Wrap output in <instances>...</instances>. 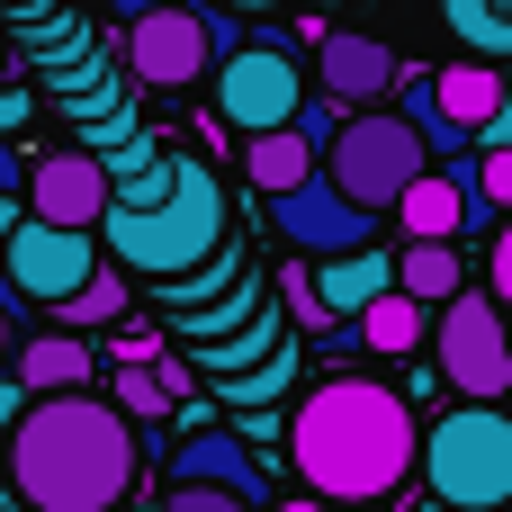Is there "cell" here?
Returning a JSON list of instances; mask_svg holds the SVG:
<instances>
[{"label":"cell","instance_id":"cell-23","mask_svg":"<svg viewBox=\"0 0 512 512\" xmlns=\"http://www.w3.org/2000/svg\"><path fill=\"white\" fill-rule=\"evenodd\" d=\"M108 405H117L126 423H153V414H171L180 396L162 387V360H117V369H108Z\"/></svg>","mask_w":512,"mask_h":512},{"label":"cell","instance_id":"cell-29","mask_svg":"<svg viewBox=\"0 0 512 512\" xmlns=\"http://www.w3.org/2000/svg\"><path fill=\"white\" fill-rule=\"evenodd\" d=\"M279 297L297 306V324H315V333H324V297H315V279H306V270H288V279H279Z\"/></svg>","mask_w":512,"mask_h":512},{"label":"cell","instance_id":"cell-14","mask_svg":"<svg viewBox=\"0 0 512 512\" xmlns=\"http://www.w3.org/2000/svg\"><path fill=\"white\" fill-rule=\"evenodd\" d=\"M90 369H99V360H90L81 333H27V342H18V387H27V396H81Z\"/></svg>","mask_w":512,"mask_h":512},{"label":"cell","instance_id":"cell-32","mask_svg":"<svg viewBox=\"0 0 512 512\" xmlns=\"http://www.w3.org/2000/svg\"><path fill=\"white\" fill-rule=\"evenodd\" d=\"M27 405H36V396H27V387H18V378H0V450H9V432H18V423H27Z\"/></svg>","mask_w":512,"mask_h":512},{"label":"cell","instance_id":"cell-9","mask_svg":"<svg viewBox=\"0 0 512 512\" xmlns=\"http://www.w3.org/2000/svg\"><path fill=\"white\" fill-rule=\"evenodd\" d=\"M216 63V36H207V9H144V18H126V72L144 81V90H189L198 72Z\"/></svg>","mask_w":512,"mask_h":512},{"label":"cell","instance_id":"cell-16","mask_svg":"<svg viewBox=\"0 0 512 512\" xmlns=\"http://www.w3.org/2000/svg\"><path fill=\"white\" fill-rule=\"evenodd\" d=\"M243 171H252L261 198H288V189H306L324 162H315V144H306L297 126H279V135H243Z\"/></svg>","mask_w":512,"mask_h":512},{"label":"cell","instance_id":"cell-11","mask_svg":"<svg viewBox=\"0 0 512 512\" xmlns=\"http://www.w3.org/2000/svg\"><path fill=\"white\" fill-rule=\"evenodd\" d=\"M18 198H27V216H45V225H81V234H90V225L108 216L117 189H108V162H90V153H45V162L27 171Z\"/></svg>","mask_w":512,"mask_h":512},{"label":"cell","instance_id":"cell-38","mask_svg":"<svg viewBox=\"0 0 512 512\" xmlns=\"http://www.w3.org/2000/svg\"><path fill=\"white\" fill-rule=\"evenodd\" d=\"M270 512H351V504H324V495H288V504H270Z\"/></svg>","mask_w":512,"mask_h":512},{"label":"cell","instance_id":"cell-22","mask_svg":"<svg viewBox=\"0 0 512 512\" xmlns=\"http://www.w3.org/2000/svg\"><path fill=\"white\" fill-rule=\"evenodd\" d=\"M252 315H261V279L243 270V279H234V288H225L216 306H198V315H180V342H189V351H207V342H225V333H243Z\"/></svg>","mask_w":512,"mask_h":512},{"label":"cell","instance_id":"cell-47","mask_svg":"<svg viewBox=\"0 0 512 512\" xmlns=\"http://www.w3.org/2000/svg\"><path fill=\"white\" fill-rule=\"evenodd\" d=\"M504 512H512V504H504Z\"/></svg>","mask_w":512,"mask_h":512},{"label":"cell","instance_id":"cell-13","mask_svg":"<svg viewBox=\"0 0 512 512\" xmlns=\"http://www.w3.org/2000/svg\"><path fill=\"white\" fill-rule=\"evenodd\" d=\"M315 81H324V99H342L351 117L369 108V99H387L396 90V54L378 45V36H360V27H315Z\"/></svg>","mask_w":512,"mask_h":512},{"label":"cell","instance_id":"cell-24","mask_svg":"<svg viewBox=\"0 0 512 512\" xmlns=\"http://www.w3.org/2000/svg\"><path fill=\"white\" fill-rule=\"evenodd\" d=\"M360 342H369V351H396V360H405V351L423 342V297L387 288V297H378V306L360 315Z\"/></svg>","mask_w":512,"mask_h":512},{"label":"cell","instance_id":"cell-36","mask_svg":"<svg viewBox=\"0 0 512 512\" xmlns=\"http://www.w3.org/2000/svg\"><path fill=\"white\" fill-rule=\"evenodd\" d=\"M495 288L512 297V216H504V234H495Z\"/></svg>","mask_w":512,"mask_h":512},{"label":"cell","instance_id":"cell-39","mask_svg":"<svg viewBox=\"0 0 512 512\" xmlns=\"http://www.w3.org/2000/svg\"><path fill=\"white\" fill-rule=\"evenodd\" d=\"M117 9H126V18H144V9H171V0H117Z\"/></svg>","mask_w":512,"mask_h":512},{"label":"cell","instance_id":"cell-43","mask_svg":"<svg viewBox=\"0 0 512 512\" xmlns=\"http://www.w3.org/2000/svg\"><path fill=\"white\" fill-rule=\"evenodd\" d=\"M0 512H9V486H0Z\"/></svg>","mask_w":512,"mask_h":512},{"label":"cell","instance_id":"cell-2","mask_svg":"<svg viewBox=\"0 0 512 512\" xmlns=\"http://www.w3.org/2000/svg\"><path fill=\"white\" fill-rule=\"evenodd\" d=\"M135 468H144L135 423L90 387L81 396H36L27 423L9 432V450H0V477L27 512H117L135 495Z\"/></svg>","mask_w":512,"mask_h":512},{"label":"cell","instance_id":"cell-5","mask_svg":"<svg viewBox=\"0 0 512 512\" xmlns=\"http://www.w3.org/2000/svg\"><path fill=\"white\" fill-rule=\"evenodd\" d=\"M432 171V153H423V135L405 126V108H360V117H342V135H333V153H324V180L351 198V207H396L414 180Z\"/></svg>","mask_w":512,"mask_h":512},{"label":"cell","instance_id":"cell-1","mask_svg":"<svg viewBox=\"0 0 512 512\" xmlns=\"http://www.w3.org/2000/svg\"><path fill=\"white\" fill-rule=\"evenodd\" d=\"M288 468L306 477V495L324 504H387L414 468H423V432L414 405L378 378H324L306 387V405L288 414Z\"/></svg>","mask_w":512,"mask_h":512},{"label":"cell","instance_id":"cell-12","mask_svg":"<svg viewBox=\"0 0 512 512\" xmlns=\"http://www.w3.org/2000/svg\"><path fill=\"white\" fill-rule=\"evenodd\" d=\"M171 486H216V495H243L252 512H270V477H261L252 441L243 432H216V423L171 450Z\"/></svg>","mask_w":512,"mask_h":512},{"label":"cell","instance_id":"cell-26","mask_svg":"<svg viewBox=\"0 0 512 512\" xmlns=\"http://www.w3.org/2000/svg\"><path fill=\"white\" fill-rule=\"evenodd\" d=\"M270 351H279V324H270V315H252L243 333H225V342H207L198 360H207L216 378H243V369H252V360H270Z\"/></svg>","mask_w":512,"mask_h":512},{"label":"cell","instance_id":"cell-20","mask_svg":"<svg viewBox=\"0 0 512 512\" xmlns=\"http://www.w3.org/2000/svg\"><path fill=\"white\" fill-rule=\"evenodd\" d=\"M396 288H405V297H423V306H450V297L468 288V270H459V243H405V261H396Z\"/></svg>","mask_w":512,"mask_h":512},{"label":"cell","instance_id":"cell-37","mask_svg":"<svg viewBox=\"0 0 512 512\" xmlns=\"http://www.w3.org/2000/svg\"><path fill=\"white\" fill-rule=\"evenodd\" d=\"M18 225H27V198H18V189H9V198H0V243H9V234H18Z\"/></svg>","mask_w":512,"mask_h":512},{"label":"cell","instance_id":"cell-44","mask_svg":"<svg viewBox=\"0 0 512 512\" xmlns=\"http://www.w3.org/2000/svg\"><path fill=\"white\" fill-rule=\"evenodd\" d=\"M81 9H90V0H81Z\"/></svg>","mask_w":512,"mask_h":512},{"label":"cell","instance_id":"cell-17","mask_svg":"<svg viewBox=\"0 0 512 512\" xmlns=\"http://www.w3.org/2000/svg\"><path fill=\"white\" fill-rule=\"evenodd\" d=\"M396 108H405V126L423 135V153H432V162H477V135H468V126L441 108L432 72H405V99H396Z\"/></svg>","mask_w":512,"mask_h":512},{"label":"cell","instance_id":"cell-40","mask_svg":"<svg viewBox=\"0 0 512 512\" xmlns=\"http://www.w3.org/2000/svg\"><path fill=\"white\" fill-rule=\"evenodd\" d=\"M9 333H18V315H9V306H0V351H9Z\"/></svg>","mask_w":512,"mask_h":512},{"label":"cell","instance_id":"cell-15","mask_svg":"<svg viewBox=\"0 0 512 512\" xmlns=\"http://www.w3.org/2000/svg\"><path fill=\"white\" fill-rule=\"evenodd\" d=\"M387 288H396V261H387L378 243H369V252H342V261H324V279H315L324 315H351V324H360V315H369Z\"/></svg>","mask_w":512,"mask_h":512},{"label":"cell","instance_id":"cell-45","mask_svg":"<svg viewBox=\"0 0 512 512\" xmlns=\"http://www.w3.org/2000/svg\"><path fill=\"white\" fill-rule=\"evenodd\" d=\"M504 414H512V405H504Z\"/></svg>","mask_w":512,"mask_h":512},{"label":"cell","instance_id":"cell-6","mask_svg":"<svg viewBox=\"0 0 512 512\" xmlns=\"http://www.w3.org/2000/svg\"><path fill=\"white\" fill-rule=\"evenodd\" d=\"M432 360H441V378H450L468 405H504L512 396V315L495 297L459 288V297L432 315Z\"/></svg>","mask_w":512,"mask_h":512},{"label":"cell","instance_id":"cell-46","mask_svg":"<svg viewBox=\"0 0 512 512\" xmlns=\"http://www.w3.org/2000/svg\"><path fill=\"white\" fill-rule=\"evenodd\" d=\"M504 315H512V306H504Z\"/></svg>","mask_w":512,"mask_h":512},{"label":"cell","instance_id":"cell-42","mask_svg":"<svg viewBox=\"0 0 512 512\" xmlns=\"http://www.w3.org/2000/svg\"><path fill=\"white\" fill-rule=\"evenodd\" d=\"M423 512H459V504H423Z\"/></svg>","mask_w":512,"mask_h":512},{"label":"cell","instance_id":"cell-25","mask_svg":"<svg viewBox=\"0 0 512 512\" xmlns=\"http://www.w3.org/2000/svg\"><path fill=\"white\" fill-rule=\"evenodd\" d=\"M54 315H63V333H99V324H117V315H126V270L108 261V270H99L81 297H63Z\"/></svg>","mask_w":512,"mask_h":512},{"label":"cell","instance_id":"cell-28","mask_svg":"<svg viewBox=\"0 0 512 512\" xmlns=\"http://www.w3.org/2000/svg\"><path fill=\"white\" fill-rule=\"evenodd\" d=\"M342 117H351V108H342V99H306V108H297V135H306V144H315V162H324V153H333V135H342Z\"/></svg>","mask_w":512,"mask_h":512},{"label":"cell","instance_id":"cell-10","mask_svg":"<svg viewBox=\"0 0 512 512\" xmlns=\"http://www.w3.org/2000/svg\"><path fill=\"white\" fill-rule=\"evenodd\" d=\"M270 225L297 243V252H324V261H342V252H369V207H351L324 171L306 180V189H288V198H270Z\"/></svg>","mask_w":512,"mask_h":512},{"label":"cell","instance_id":"cell-30","mask_svg":"<svg viewBox=\"0 0 512 512\" xmlns=\"http://www.w3.org/2000/svg\"><path fill=\"white\" fill-rule=\"evenodd\" d=\"M477 180H486V198L512 216V153H477Z\"/></svg>","mask_w":512,"mask_h":512},{"label":"cell","instance_id":"cell-21","mask_svg":"<svg viewBox=\"0 0 512 512\" xmlns=\"http://www.w3.org/2000/svg\"><path fill=\"white\" fill-rule=\"evenodd\" d=\"M441 18L459 27V45L477 63H504L512 54V0H441Z\"/></svg>","mask_w":512,"mask_h":512},{"label":"cell","instance_id":"cell-4","mask_svg":"<svg viewBox=\"0 0 512 512\" xmlns=\"http://www.w3.org/2000/svg\"><path fill=\"white\" fill-rule=\"evenodd\" d=\"M423 486H432V504L504 512L512 504V414L504 405H450L423 432Z\"/></svg>","mask_w":512,"mask_h":512},{"label":"cell","instance_id":"cell-34","mask_svg":"<svg viewBox=\"0 0 512 512\" xmlns=\"http://www.w3.org/2000/svg\"><path fill=\"white\" fill-rule=\"evenodd\" d=\"M27 108H36L27 90H0V135H18V126H27Z\"/></svg>","mask_w":512,"mask_h":512},{"label":"cell","instance_id":"cell-31","mask_svg":"<svg viewBox=\"0 0 512 512\" xmlns=\"http://www.w3.org/2000/svg\"><path fill=\"white\" fill-rule=\"evenodd\" d=\"M171 512H252V504H243V495H216V486H180Z\"/></svg>","mask_w":512,"mask_h":512},{"label":"cell","instance_id":"cell-33","mask_svg":"<svg viewBox=\"0 0 512 512\" xmlns=\"http://www.w3.org/2000/svg\"><path fill=\"white\" fill-rule=\"evenodd\" d=\"M477 144H486V153H512V99L486 117V126H477Z\"/></svg>","mask_w":512,"mask_h":512},{"label":"cell","instance_id":"cell-8","mask_svg":"<svg viewBox=\"0 0 512 512\" xmlns=\"http://www.w3.org/2000/svg\"><path fill=\"white\" fill-rule=\"evenodd\" d=\"M99 270H108V261H99V243H90L81 225H45V216H27V225L0 243V279H9L27 306H63V297H81Z\"/></svg>","mask_w":512,"mask_h":512},{"label":"cell","instance_id":"cell-3","mask_svg":"<svg viewBox=\"0 0 512 512\" xmlns=\"http://www.w3.org/2000/svg\"><path fill=\"white\" fill-rule=\"evenodd\" d=\"M108 234V261L117 270H144V279H189L225 252V180L198 162V153H171L153 162L135 189L108 198L99 216Z\"/></svg>","mask_w":512,"mask_h":512},{"label":"cell","instance_id":"cell-19","mask_svg":"<svg viewBox=\"0 0 512 512\" xmlns=\"http://www.w3.org/2000/svg\"><path fill=\"white\" fill-rule=\"evenodd\" d=\"M396 216H405L414 243H459V180H450V171H423V180L396 198Z\"/></svg>","mask_w":512,"mask_h":512},{"label":"cell","instance_id":"cell-27","mask_svg":"<svg viewBox=\"0 0 512 512\" xmlns=\"http://www.w3.org/2000/svg\"><path fill=\"white\" fill-rule=\"evenodd\" d=\"M288 369H297V351L279 342V351H270L261 369H243V378H225V396H234V405H261V396H279V387H288Z\"/></svg>","mask_w":512,"mask_h":512},{"label":"cell","instance_id":"cell-35","mask_svg":"<svg viewBox=\"0 0 512 512\" xmlns=\"http://www.w3.org/2000/svg\"><path fill=\"white\" fill-rule=\"evenodd\" d=\"M9 189H27V162H18V144L0 135V198H9Z\"/></svg>","mask_w":512,"mask_h":512},{"label":"cell","instance_id":"cell-41","mask_svg":"<svg viewBox=\"0 0 512 512\" xmlns=\"http://www.w3.org/2000/svg\"><path fill=\"white\" fill-rule=\"evenodd\" d=\"M117 512H171V504H117Z\"/></svg>","mask_w":512,"mask_h":512},{"label":"cell","instance_id":"cell-18","mask_svg":"<svg viewBox=\"0 0 512 512\" xmlns=\"http://www.w3.org/2000/svg\"><path fill=\"white\" fill-rule=\"evenodd\" d=\"M432 90H441V108H450L468 135H477V126H486V117L512 99V81L495 72V63H477V54H468V63H450V72H432Z\"/></svg>","mask_w":512,"mask_h":512},{"label":"cell","instance_id":"cell-7","mask_svg":"<svg viewBox=\"0 0 512 512\" xmlns=\"http://www.w3.org/2000/svg\"><path fill=\"white\" fill-rule=\"evenodd\" d=\"M216 108H225L234 135H279V126H297V108H306L297 54H288L279 36H252L243 54H225V63H216Z\"/></svg>","mask_w":512,"mask_h":512}]
</instances>
